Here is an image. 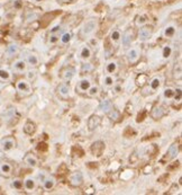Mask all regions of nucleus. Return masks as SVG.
Here are the masks:
<instances>
[{"instance_id": "obj_27", "label": "nucleus", "mask_w": 182, "mask_h": 195, "mask_svg": "<svg viewBox=\"0 0 182 195\" xmlns=\"http://www.w3.org/2000/svg\"><path fill=\"white\" fill-rule=\"evenodd\" d=\"M172 46L171 45H165L163 46V49H162V57L163 59H169L171 55H172Z\"/></svg>"}, {"instance_id": "obj_1", "label": "nucleus", "mask_w": 182, "mask_h": 195, "mask_svg": "<svg viewBox=\"0 0 182 195\" xmlns=\"http://www.w3.org/2000/svg\"><path fill=\"white\" fill-rule=\"evenodd\" d=\"M16 145V141L13 138H5L0 141V148L1 150L8 152V151L13 150Z\"/></svg>"}, {"instance_id": "obj_22", "label": "nucleus", "mask_w": 182, "mask_h": 195, "mask_svg": "<svg viewBox=\"0 0 182 195\" xmlns=\"http://www.w3.org/2000/svg\"><path fill=\"white\" fill-rule=\"evenodd\" d=\"M117 68H118V65H117V62L116 61H110V62H108L106 64V72L107 73H115L116 71H117Z\"/></svg>"}, {"instance_id": "obj_42", "label": "nucleus", "mask_w": 182, "mask_h": 195, "mask_svg": "<svg viewBox=\"0 0 182 195\" xmlns=\"http://www.w3.org/2000/svg\"><path fill=\"white\" fill-rule=\"evenodd\" d=\"M115 90H116L117 93H119L120 91V86H115Z\"/></svg>"}, {"instance_id": "obj_4", "label": "nucleus", "mask_w": 182, "mask_h": 195, "mask_svg": "<svg viewBox=\"0 0 182 195\" xmlns=\"http://www.w3.org/2000/svg\"><path fill=\"white\" fill-rule=\"evenodd\" d=\"M16 88L19 93H23V94H29L31 90V85L27 80H19L16 85Z\"/></svg>"}, {"instance_id": "obj_8", "label": "nucleus", "mask_w": 182, "mask_h": 195, "mask_svg": "<svg viewBox=\"0 0 182 195\" xmlns=\"http://www.w3.org/2000/svg\"><path fill=\"white\" fill-rule=\"evenodd\" d=\"M79 55H80V59H81L82 61H88V60H90L91 55H92V51H91V49L89 46L84 45V46L81 47Z\"/></svg>"}, {"instance_id": "obj_18", "label": "nucleus", "mask_w": 182, "mask_h": 195, "mask_svg": "<svg viewBox=\"0 0 182 195\" xmlns=\"http://www.w3.org/2000/svg\"><path fill=\"white\" fill-rule=\"evenodd\" d=\"M57 93L61 95L62 97L66 98V97L70 96V87L66 86V85H64V83H61V85L57 87Z\"/></svg>"}, {"instance_id": "obj_11", "label": "nucleus", "mask_w": 182, "mask_h": 195, "mask_svg": "<svg viewBox=\"0 0 182 195\" xmlns=\"http://www.w3.org/2000/svg\"><path fill=\"white\" fill-rule=\"evenodd\" d=\"M101 123V120L99 116H97V115H92L90 119L88 120V126H89V130L90 131H92L94 130L96 127H98V126L100 125Z\"/></svg>"}, {"instance_id": "obj_32", "label": "nucleus", "mask_w": 182, "mask_h": 195, "mask_svg": "<svg viewBox=\"0 0 182 195\" xmlns=\"http://www.w3.org/2000/svg\"><path fill=\"white\" fill-rule=\"evenodd\" d=\"M71 37H72L71 33H64V34H62V36H60V41L62 44H68L71 41Z\"/></svg>"}, {"instance_id": "obj_38", "label": "nucleus", "mask_w": 182, "mask_h": 195, "mask_svg": "<svg viewBox=\"0 0 182 195\" xmlns=\"http://www.w3.org/2000/svg\"><path fill=\"white\" fill-rule=\"evenodd\" d=\"M146 18H145L144 16H139L137 18V20H136V25L137 26H144L145 24H146Z\"/></svg>"}, {"instance_id": "obj_5", "label": "nucleus", "mask_w": 182, "mask_h": 195, "mask_svg": "<svg viewBox=\"0 0 182 195\" xmlns=\"http://www.w3.org/2000/svg\"><path fill=\"white\" fill-rule=\"evenodd\" d=\"M83 183V175L81 171H76L70 176V184L73 186H80Z\"/></svg>"}, {"instance_id": "obj_40", "label": "nucleus", "mask_w": 182, "mask_h": 195, "mask_svg": "<svg viewBox=\"0 0 182 195\" xmlns=\"http://www.w3.org/2000/svg\"><path fill=\"white\" fill-rule=\"evenodd\" d=\"M14 7H15L16 9H20V8H21V1H20V0H16V1L14 2Z\"/></svg>"}, {"instance_id": "obj_29", "label": "nucleus", "mask_w": 182, "mask_h": 195, "mask_svg": "<svg viewBox=\"0 0 182 195\" xmlns=\"http://www.w3.org/2000/svg\"><path fill=\"white\" fill-rule=\"evenodd\" d=\"M120 37H121V33H120L118 30H113L111 32V35H110V38L113 43H118L120 41Z\"/></svg>"}, {"instance_id": "obj_35", "label": "nucleus", "mask_w": 182, "mask_h": 195, "mask_svg": "<svg viewBox=\"0 0 182 195\" xmlns=\"http://www.w3.org/2000/svg\"><path fill=\"white\" fill-rule=\"evenodd\" d=\"M59 41H60V36L57 35L56 33H51L50 38H49L50 44H56Z\"/></svg>"}, {"instance_id": "obj_25", "label": "nucleus", "mask_w": 182, "mask_h": 195, "mask_svg": "<svg viewBox=\"0 0 182 195\" xmlns=\"http://www.w3.org/2000/svg\"><path fill=\"white\" fill-rule=\"evenodd\" d=\"M160 86H161V79L160 78H153L151 81H150V88L151 90H157V89L160 88Z\"/></svg>"}, {"instance_id": "obj_45", "label": "nucleus", "mask_w": 182, "mask_h": 195, "mask_svg": "<svg viewBox=\"0 0 182 195\" xmlns=\"http://www.w3.org/2000/svg\"><path fill=\"white\" fill-rule=\"evenodd\" d=\"M69 1H73V0H69Z\"/></svg>"}, {"instance_id": "obj_33", "label": "nucleus", "mask_w": 182, "mask_h": 195, "mask_svg": "<svg viewBox=\"0 0 182 195\" xmlns=\"http://www.w3.org/2000/svg\"><path fill=\"white\" fill-rule=\"evenodd\" d=\"M74 69H72V68H69V69L66 70L65 72H64V75H63V78L65 79V80H71L73 77H74Z\"/></svg>"}, {"instance_id": "obj_20", "label": "nucleus", "mask_w": 182, "mask_h": 195, "mask_svg": "<svg viewBox=\"0 0 182 195\" xmlns=\"http://www.w3.org/2000/svg\"><path fill=\"white\" fill-rule=\"evenodd\" d=\"M111 108H113V104H111V101H109V99H105V101H101V104H100L101 112H103V113L107 114Z\"/></svg>"}, {"instance_id": "obj_6", "label": "nucleus", "mask_w": 182, "mask_h": 195, "mask_svg": "<svg viewBox=\"0 0 182 195\" xmlns=\"http://www.w3.org/2000/svg\"><path fill=\"white\" fill-rule=\"evenodd\" d=\"M90 86H91L90 79H88V78H83V79H81V80L79 81L78 86H76V89H78L80 93H87L88 89L90 88Z\"/></svg>"}, {"instance_id": "obj_30", "label": "nucleus", "mask_w": 182, "mask_h": 195, "mask_svg": "<svg viewBox=\"0 0 182 195\" xmlns=\"http://www.w3.org/2000/svg\"><path fill=\"white\" fill-rule=\"evenodd\" d=\"M107 115L109 116V119L110 120H113V121H116V120H118L119 119V113H118V111L117 109H115V108H111L108 113H107Z\"/></svg>"}, {"instance_id": "obj_21", "label": "nucleus", "mask_w": 182, "mask_h": 195, "mask_svg": "<svg viewBox=\"0 0 182 195\" xmlns=\"http://www.w3.org/2000/svg\"><path fill=\"white\" fill-rule=\"evenodd\" d=\"M25 163L28 165L29 167H36L38 164V160L35 156H33V155H27L25 157Z\"/></svg>"}, {"instance_id": "obj_26", "label": "nucleus", "mask_w": 182, "mask_h": 195, "mask_svg": "<svg viewBox=\"0 0 182 195\" xmlns=\"http://www.w3.org/2000/svg\"><path fill=\"white\" fill-rule=\"evenodd\" d=\"M174 94H176V89L171 88V87H168V88L164 89L163 91V97L166 98V99H171L174 97Z\"/></svg>"}, {"instance_id": "obj_12", "label": "nucleus", "mask_w": 182, "mask_h": 195, "mask_svg": "<svg viewBox=\"0 0 182 195\" xmlns=\"http://www.w3.org/2000/svg\"><path fill=\"white\" fill-rule=\"evenodd\" d=\"M13 171V166L8 163H1L0 164V174L4 176H9Z\"/></svg>"}, {"instance_id": "obj_9", "label": "nucleus", "mask_w": 182, "mask_h": 195, "mask_svg": "<svg viewBox=\"0 0 182 195\" xmlns=\"http://www.w3.org/2000/svg\"><path fill=\"white\" fill-rule=\"evenodd\" d=\"M13 69L14 71L18 72V73H21V72H25L26 69H27V63L24 60H17L15 61L13 64Z\"/></svg>"}, {"instance_id": "obj_16", "label": "nucleus", "mask_w": 182, "mask_h": 195, "mask_svg": "<svg viewBox=\"0 0 182 195\" xmlns=\"http://www.w3.org/2000/svg\"><path fill=\"white\" fill-rule=\"evenodd\" d=\"M132 36L133 34L131 33V32H126L125 34L120 37V41H121V44H123V46H129L131 45V43H132Z\"/></svg>"}, {"instance_id": "obj_36", "label": "nucleus", "mask_w": 182, "mask_h": 195, "mask_svg": "<svg viewBox=\"0 0 182 195\" xmlns=\"http://www.w3.org/2000/svg\"><path fill=\"white\" fill-rule=\"evenodd\" d=\"M13 187L16 189H21L24 187V182L20 179H14L13 181Z\"/></svg>"}, {"instance_id": "obj_17", "label": "nucleus", "mask_w": 182, "mask_h": 195, "mask_svg": "<svg viewBox=\"0 0 182 195\" xmlns=\"http://www.w3.org/2000/svg\"><path fill=\"white\" fill-rule=\"evenodd\" d=\"M18 51H19V47L17 44L8 45V47H7V50H6V55L8 58H11V57H14V55H16V54L18 53Z\"/></svg>"}, {"instance_id": "obj_24", "label": "nucleus", "mask_w": 182, "mask_h": 195, "mask_svg": "<svg viewBox=\"0 0 182 195\" xmlns=\"http://www.w3.org/2000/svg\"><path fill=\"white\" fill-rule=\"evenodd\" d=\"M163 115H164V111L162 107H155V108L153 109V112H152V117H153L154 120L161 119Z\"/></svg>"}, {"instance_id": "obj_43", "label": "nucleus", "mask_w": 182, "mask_h": 195, "mask_svg": "<svg viewBox=\"0 0 182 195\" xmlns=\"http://www.w3.org/2000/svg\"><path fill=\"white\" fill-rule=\"evenodd\" d=\"M34 1H36V2H41V1H43V0H34Z\"/></svg>"}, {"instance_id": "obj_2", "label": "nucleus", "mask_w": 182, "mask_h": 195, "mask_svg": "<svg viewBox=\"0 0 182 195\" xmlns=\"http://www.w3.org/2000/svg\"><path fill=\"white\" fill-rule=\"evenodd\" d=\"M97 20L96 19H90L88 20L84 26H83V30H82V33L84 34V35H90V34H92L94 31H96V28H97Z\"/></svg>"}, {"instance_id": "obj_23", "label": "nucleus", "mask_w": 182, "mask_h": 195, "mask_svg": "<svg viewBox=\"0 0 182 195\" xmlns=\"http://www.w3.org/2000/svg\"><path fill=\"white\" fill-rule=\"evenodd\" d=\"M35 130H36V126H35V124L33 122H27L25 125H24V132L26 134H28V135L33 134V133L35 132Z\"/></svg>"}, {"instance_id": "obj_14", "label": "nucleus", "mask_w": 182, "mask_h": 195, "mask_svg": "<svg viewBox=\"0 0 182 195\" xmlns=\"http://www.w3.org/2000/svg\"><path fill=\"white\" fill-rule=\"evenodd\" d=\"M178 152H179V145H172L170 147L168 151H166V158L171 160V159H173V158L176 157V155H178Z\"/></svg>"}, {"instance_id": "obj_13", "label": "nucleus", "mask_w": 182, "mask_h": 195, "mask_svg": "<svg viewBox=\"0 0 182 195\" xmlns=\"http://www.w3.org/2000/svg\"><path fill=\"white\" fill-rule=\"evenodd\" d=\"M24 187H25L26 191H29V192L34 191L36 189V181L31 177H27L24 181Z\"/></svg>"}, {"instance_id": "obj_15", "label": "nucleus", "mask_w": 182, "mask_h": 195, "mask_svg": "<svg viewBox=\"0 0 182 195\" xmlns=\"http://www.w3.org/2000/svg\"><path fill=\"white\" fill-rule=\"evenodd\" d=\"M176 26L169 25V26H166V27L164 28L163 35H164V37H166V38H172L174 35H176Z\"/></svg>"}, {"instance_id": "obj_39", "label": "nucleus", "mask_w": 182, "mask_h": 195, "mask_svg": "<svg viewBox=\"0 0 182 195\" xmlns=\"http://www.w3.org/2000/svg\"><path fill=\"white\" fill-rule=\"evenodd\" d=\"M35 77H36V72H35V71L31 70V71H28V72H27V78H28L29 80H31V79H35Z\"/></svg>"}, {"instance_id": "obj_31", "label": "nucleus", "mask_w": 182, "mask_h": 195, "mask_svg": "<svg viewBox=\"0 0 182 195\" xmlns=\"http://www.w3.org/2000/svg\"><path fill=\"white\" fill-rule=\"evenodd\" d=\"M87 93H88V95L90 96V97H94V96H97V95L99 94V87L96 86V85H94V86L91 85Z\"/></svg>"}, {"instance_id": "obj_44", "label": "nucleus", "mask_w": 182, "mask_h": 195, "mask_svg": "<svg viewBox=\"0 0 182 195\" xmlns=\"http://www.w3.org/2000/svg\"><path fill=\"white\" fill-rule=\"evenodd\" d=\"M0 23H1V16H0Z\"/></svg>"}, {"instance_id": "obj_34", "label": "nucleus", "mask_w": 182, "mask_h": 195, "mask_svg": "<svg viewBox=\"0 0 182 195\" xmlns=\"http://www.w3.org/2000/svg\"><path fill=\"white\" fill-rule=\"evenodd\" d=\"M103 85L108 87V88H110V87H113V78L111 77L110 75L106 76L105 78H103Z\"/></svg>"}, {"instance_id": "obj_19", "label": "nucleus", "mask_w": 182, "mask_h": 195, "mask_svg": "<svg viewBox=\"0 0 182 195\" xmlns=\"http://www.w3.org/2000/svg\"><path fill=\"white\" fill-rule=\"evenodd\" d=\"M26 63L27 64H29L31 67H36L38 65V63H39V60H38V57L36 54H28L27 58H26Z\"/></svg>"}, {"instance_id": "obj_28", "label": "nucleus", "mask_w": 182, "mask_h": 195, "mask_svg": "<svg viewBox=\"0 0 182 195\" xmlns=\"http://www.w3.org/2000/svg\"><path fill=\"white\" fill-rule=\"evenodd\" d=\"M11 78V75L10 72L6 69H0V80L2 81H8L9 79Z\"/></svg>"}, {"instance_id": "obj_10", "label": "nucleus", "mask_w": 182, "mask_h": 195, "mask_svg": "<svg viewBox=\"0 0 182 195\" xmlns=\"http://www.w3.org/2000/svg\"><path fill=\"white\" fill-rule=\"evenodd\" d=\"M55 184H56V179L53 176H49L43 181V187L46 191H51V189H54Z\"/></svg>"}, {"instance_id": "obj_46", "label": "nucleus", "mask_w": 182, "mask_h": 195, "mask_svg": "<svg viewBox=\"0 0 182 195\" xmlns=\"http://www.w3.org/2000/svg\"><path fill=\"white\" fill-rule=\"evenodd\" d=\"M0 120H1V117H0Z\"/></svg>"}, {"instance_id": "obj_7", "label": "nucleus", "mask_w": 182, "mask_h": 195, "mask_svg": "<svg viewBox=\"0 0 182 195\" xmlns=\"http://www.w3.org/2000/svg\"><path fill=\"white\" fill-rule=\"evenodd\" d=\"M151 36H152V31L148 30V28H146V27H143V28H141L138 31V40L141 42H145V41L150 40Z\"/></svg>"}, {"instance_id": "obj_41", "label": "nucleus", "mask_w": 182, "mask_h": 195, "mask_svg": "<svg viewBox=\"0 0 182 195\" xmlns=\"http://www.w3.org/2000/svg\"><path fill=\"white\" fill-rule=\"evenodd\" d=\"M60 30H61V28H60V26H55V27H53V28L51 30V33H57Z\"/></svg>"}, {"instance_id": "obj_3", "label": "nucleus", "mask_w": 182, "mask_h": 195, "mask_svg": "<svg viewBox=\"0 0 182 195\" xmlns=\"http://www.w3.org/2000/svg\"><path fill=\"white\" fill-rule=\"evenodd\" d=\"M139 55H141V53H139V50H138L137 47H131V49H128V51L126 52V57H127L128 61L131 63L136 62L138 59H139Z\"/></svg>"}, {"instance_id": "obj_37", "label": "nucleus", "mask_w": 182, "mask_h": 195, "mask_svg": "<svg viewBox=\"0 0 182 195\" xmlns=\"http://www.w3.org/2000/svg\"><path fill=\"white\" fill-rule=\"evenodd\" d=\"M92 69H93L92 64H91V63H88L87 61H84V63L82 64V71H87V72H89V71H91Z\"/></svg>"}]
</instances>
